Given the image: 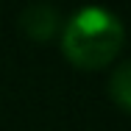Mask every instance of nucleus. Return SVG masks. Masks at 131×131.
Returning <instances> with one entry per match:
<instances>
[{"mask_svg":"<svg viewBox=\"0 0 131 131\" xmlns=\"http://www.w3.org/2000/svg\"><path fill=\"white\" fill-rule=\"evenodd\" d=\"M126 31L120 17L106 6H81L64 23L61 50L84 70H101L123 50Z\"/></svg>","mask_w":131,"mask_h":131,"instance_id":"f257e3e1","label":"nucleus"},{"mask_svg":"<svg viewBox=\"0 0 131 131\" xmlns=\"http://www.w3.org/2000/svg\"><path fill=\"white\" fill-rule=\"evenodd\" d=\"M109 98L120 106V112L131 109V64L128 61H123L109 75Z\"/></svg>","mask_w":131,"mask_h":131,"instance_id":"7ed1b4c3","label":"nucleus"},{"mask_svg":"<svg viewBox=\"0 0 131 131\" xmlns=\"http://www.w3.org/2000/svg\"><path fill=\"white\" fill-rule=\"evenodd\" d=\"M20 25L31 39H50L61 25V17L50 3H31L20 14Z\"/></svg>","mask_w":131,"mask_h":131,"instance_id":"f03ea898","label":"nucleus"}]
</instances>
